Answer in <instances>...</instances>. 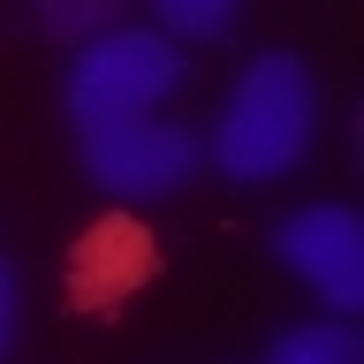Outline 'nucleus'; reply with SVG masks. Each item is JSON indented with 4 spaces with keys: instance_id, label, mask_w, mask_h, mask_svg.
Returning <instances> with one entry per match:
<instances>
[{
    "instance_id": "nucleus-2",
    "label": "nucleus",
    "mask_w": 364,
    "mask_h": 364,
    "mask_svg": "<svg viewBox=\"0 0 364 364\" xmlns=\"http://www.w3.org/2000/svg\"><path fill=\"white\" fill-rule=\"evenodd\" d=\"M175 84H182V53L167 31H99L68 68V114L76 122L152 114Z\"/></svg>"
},
{
    "instance_id": "nucleus-8",
    "label": "nucleus",
    "mask_w": 364,
    "mask_h": 364,
    "mask_svg": "<svg viewBox=\"0 0 364 364\" xmlns=\"http://www.w3.org/2000/svg\"><path fill=\"white\" fill-rule=\"evenodd\" d=\"M31 8H38V23L53 38H99L122 16V0H31Z\"/></svg>"
},
{
    "instance_id": "nucleus-7",
    "label": "nucleus",
    "mask_w": 364,
    "mask_h": 364,
    "mask_svg": "<svg viewBox=\"0 0 364 364\" xmlns=\"http://www.w3.org/2000/svg\"><path fill=\"white\" fill-rule=\"evenodd\" d=\"M152 16L167 38H228L235 0H152Z\"/></svg>"
},
{
    "instance_id": "nucleus-1",
    "label": "nucleus",
    "mask_w": 364,
    "mask_h": 364,
    "mask_svg": "<svg viewBox=\"0 0 364 364\" xmlns=\"http://www.w3.org/2000/svg\"><path fill=\"white\" fill-rule=\"evenodd\" d=\"M311 68L296 53H258V61L235 76L228 91V114L213 129V159H220L228 182H281L296 159L311 152Z\"/></svg>"
},
{
    "instance_id": "nucleus-3",
    "label": "nucleus",
    "mask_w": 364,
    "mask_h": 364,
    "mask_svg": "<svg viewBox=\"0 0 364 364\" xmlns=\"http://www.w3.org/2000/svg\"><path fill=\"white\" fill-rule=\"evenodd\" d=\"M198 167V144L175 122H152V114H122V122H84V175L107 190V198H167L182 190Z\"/></svg>"
},
{
    "instance_id": "nucleus-9",
    "label": "nucleus",
    "mask_w": 364,
    "mask_h": 364,
    "mask_svg": "<svg viewBox=\"0 0 364 364\" xmlns=\"http://www.w3.org/2000/svg\"><path fill=\"white\" fill-rule=\"evenodd\" d=\"M16 341V273L0 266V349Z\"/></svg>"
},
{
    "instance_id": "nucleus-6",
    "label": "nucleus",
    "mask_w": 364,
    "mask_h": 364,
    "mask_svg": "<svg viewBox=\"0 0 364 364\" xmlns=\"http://www.w3.org/2000/svg\"><path fill=\"white\" fill-rule=\"evenodd\" d=\"M349 357H357V326H349L341 311L273 334V364H349Z\"/></svg>"
},
{
    "instance_id": "nucleus-5",
    "label": "nucleus",
    "mask_w": 364,
    "mask_h": 364,
    "mask_svg": "<svg viewBox=\"0 0 364 364\" xmlns=\"http://www.w3.org/2000/svg\"><path fill=\"white\" fill-rule=\"evenodd\" d=\"M144 273H152V243H144V228H129V220H99L84 235V250H76V296H84L91 311H99V304H122Z\"/></svg>"
},
{
    "instance_id": "nucleus-4",
    "label": "nucleus",
    "mask_w": 364,
    "mask_h": 364,
    "mask_svg": "<svg viewBox=\"0 0 364 364\" xmlns=\"http://www.w3.org/2000/svg\"><path fill=\"white\" fill-rule=\"evenodd\" d=\"M273 258L326 296V311L357 318L364 311V220L349 205H304L273 228Z\"/></svg>"
}]
</instances>
